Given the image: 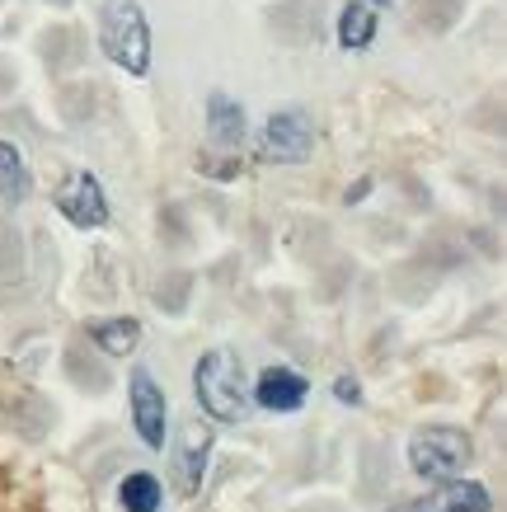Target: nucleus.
<instances>
[{
	"label": "nucleus",
	"mask_w": 507,
	"mask_h": 512,
	"mask_svg": "<svg viewBox=\"0 0 507 512\" xmlns=\"http://www.w3.org/2000/svg\"><path fill=\"white\" fill-rule=\"evenodd\" d=\"M118 503H123L127 512H160V503H165L160 480H155V475H146V470L127 475V480L118 484Z\"/></svg>",
	"instance_id": "14"
},
{
	"label": "nucleus",
	"mask_w": 507,
	"mask_h": 512,
	"mask_svg": "<svg viewBox=\"0 0 507 512\" xmlns=\"http://www.w3.org/2000/svg\"><path fill=\"white\" fill-rule=\"evenodd\" d=\"M207 456H212V428L202 419H188L174 442V484L179 494H198L202 475H207Z\"/></svg>",
	"instance_id": "7"
},
{
	"label": "nucleus",
	"mask_w": 507,
	"mask_h": 512,
	"mask_svg": "<svg viewBox=\"0 0 507 512\" xmlns=\"http://www.w3.org/2000/svg\"><path fill=\"white\" fill-rule=\"evenodd\" d=\"M57 212H62L71 226H80V231H99V226L108 221L104 184H99L90 170L66 174V184L57 188Z\"/></svg>",
	"instance_id": "5"
},
{
	"label": "nucleus",
	"mask_w": 507,
	"mask_h": 512,
	"mask_svg": "<svg viewBox=\"0 0 507 512\" xmlns=\"http://www.w3.org/2000/svg\"><path fill=\"white\" fill-rule=\"evenodd\" d=\"M334 395L343 404H357V400H362V386H357L353 376H338V381H334Z\"/></svg>",
	"instance_id": "15"
},
{
	"label": "nucleus",
	"mask_w": 507,
	"mask_h": 512,
	"mask_svg": "<svg viewBox=\"0 0 507 512\" xmlns=\"http://www.w3.org/2000/svg\"><path fill=\"white\" fill-rule=\"evenodd\" d=\"M367 188H371V179H362L357 188H348V202H362V198H367Z\"/></svg>",
	"instance_id": "16"
},
{
	"label": "nucleus",
	"mask_w": 507,
	"mask_h": 512,
	"mask_svg": "<svg viewBox=\"0 0 507 512\" xmlns=\"http://www.w3.org/2000/svg\"><path fill=\"white\" fill-rule=\"evenodd\" d=\"M367 5H385V0H367Z\"/></svg>",
	"instance_id": "17"
},
{
	"label": "nucleus",
	"mask_w": 507,
	"mask_h": 512,
	"mask_svg": "<svg viewBox=\"0 0 507 512\" xmlns=\"http://www.w3.org/2000/svg\"><path fill=\"white\" fill-rule=\"evenodd\" d=\"M207 137H212V146H221V151H240V146H245V109L235 104L231 94L216 90L212 99H207Z\"/></svg>",
	"instance_id": "10"
},
{
	"label": "nucleus",
	"mask_w": 507,
	"mask_h": 512,
	"mask_svg": "<svg viewBox=\"0 0 507 512\" xmlns=\"http://www.w3.org/2000/svg\"><path fill=\"white\" fill-rule=\"evenodd\" d=\"M90 339L99 343L108 357H127L141 343V325H137V320H127V315H123V320H94Z\"/></svg>",
	"instance_id": "12"
},
{
	"label": "nucleus",
	"mask_w": 507,
	"mask_h": 512,
	"mask_svg": "<svg viewBox=\"0 0 507 512\" xmlns=\"http://www.w3.org/2000/svg\"><path fill=\"white\" fill-rule=\"evenodd\" d=\"M193 390H198L202 414L216 423H240L249 414V381H245V362L231 348H212L198 357L193 367Z\"/></svg>",
	"instance_id": "1"
},
{
	"label": "nucleus",
	"mask_w": 507,
	"mask_h": 512,
	"mask_svg": "<svg viewBox=\"0 0 507 512\" xmlns=\"http://www.w3.org/2000/svg\"><path fill=\"white\" fill-rule=\"evenodd\" d=\"M99 47L113 66H123L127 76H146L151 71V29L137 0H104L99 15Z\"/></svg>",
	"instance_id": "2"
},
{
	"label": "nucleus",
	"mask_w": 507,
	"mask_h": 512,
	"mask_svg": "<svg viewBox=\"0 0 507 512\" xmlns=\"http://www.w3.org/2000/svg\"><path fill=\"white\" fill-rule=\"evenodd\" d=\"M127 400H132V423L146 447H165V423H169V404L165 390L155 386V376L146 367L132 372V386H127Z\"/></svg>",
	"instance_id": "6"
},
{
	"label": "nucleus",
	"mask_w": 507,
	"mask_h": 512,
	"mask_svg": "<svg viewBox=\"0 0 507 512\" xmlns=\"http://www.w3.org/2000/svg\"><path fill=\"white\" fill-rule=\"evenodd\" d=\"M315 151V127L301 109H282L268 118L263 127V141H259V156L263 160H277V165H301V160Z\"/></svg>",
	"instance_id": "4"
},
{
	"label": "nucleus",
	"mask_w": 507,
	"mask_h": 512,
	"mask_svg": "<svg viewBox=\"0 0 507 512\" xmlns=\"http://www.w3.org/2000/svg\"><path fill=\"white\" fill-rule=\"evenodd\" d=\"M475 461V442L461 428H418L409 437V470L432 484L461 480V470Z\"/></svg>",
	"instance_id": "3"
},
{
	"label": "nucleus",
	"mask_w": 507,
	"mask_h": 512,
	"mask_svg": "<svg viewBox=\"0 0 507 512\" xmlns=\"http://www.w3.org/2000/svg\"><path fill=\"white\" fill-rule=\"evenodd\" d=\"M489 508H493V498L479 480H446L432 494L414 498L404 512H489Z\"/></svg>",
	"instance_id": "9"
},
{
	"label": "nucleus",
	"mask_w": 507,
	"mask_h": 512,
	"mask_svg": "<svg viewBox=\"0 0 507 512\" xmlns=\"http://www.w3.org/2000/svg\"><path fill=\"white\" fill-rule=\"evenodd\" d=\"M310 395V381L292 367H268V372L254 381V404L268 409V414H296Z\"/></svg>",
	"instance_id": "8"
},
{
	"label": "nucleus",
	"mask_w": 507,
	"mask_h": 512,
	"mask_svg": "<svg viewBox=\"0 0 507 512\" xmlns=\"http://www.w3.org/2000/svg\"><path fill=\"white\" fill-rule=\"evenodd\" d=\"M371 38H376V10L371 5H362V0H353V5H343V15H338V43L348 47V52H362V47H371Z\"/></svg>",
	"instance_id": "11"
},
{
	"label": "nucleus",
	"mask_w": 507,
	"mask_h": 512,
	"mask_svg": "<svg viewBox=\"0 0 507 512\" xmlns=\"http://www.w3.org/2000/svg\"><path fill=\"white\" fill-rule=\"evenodd\" d=\"M29 165H24V156H19V146H10V141H0V198L5 202H24L29 198Z\"/></svg>",
	"instance_id": "13"
}]
</instances>
